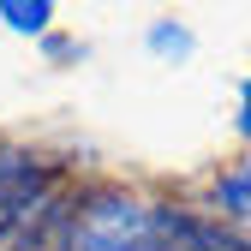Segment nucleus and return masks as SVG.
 Instances as JSON below:
<instances>
[{
	"mask_svg": "<svg viewBox=\"0 0 251 251\" xmlns=\"http://www.w3.org/2000/svg\"><path fill=\"white\" fill-rule=\"evenodd\" d=\"M6 251H72V239H66V192H60V198H54Z\"/></svg>",
	"mask_w": 251,
	"mask_h": 251,
	"instance_id": "4",
	"label": "nucleus"
},
{
	"mask_svg": "<svg viewBox=\"0 0 251 251\" xmlns=\"http://www.w3.org/2000/svg\"><path fill=\"white\" fill-rule=\"evenodd\" d=\"M233 132L251 144V66H245V78H239V102H233Z\"/></svg>",
	"mask_w": 251,
	"mask_h": 251,
	"instance_id": "6",
	"label": "nucleus"
},
{
	"mask_svg": "<svg viewBox=\"0 0 251 251\" xmlns=\"http://www.w3.org/2000/svg\"><path fill=\"white\" fill-rule=\"evenodd\" d=\"M144 48H150V60H162V66H185V60L198 54V30L179 24V18H155L144 30Z\"/></svg>",
	"mask_w": 251,
	"mask_h": 251,
	"instance_id": "3",
	"label": "nucleus"
},
{
	"mask_svg": "<svg viewBox=\"0 0 251 251\" xmlns=\"http://www.w3.org/2000/svg\"><path fill=\"white\" fill-rule=\"evenodd\" d=\"M60 192H66V174L54 162H42L30 150H6V162H0V251L36 222Z\"/></svg>",
	"mask_w": 251,
	"mask_h": 251,
	"instance_id": "1",
	"label": "nucleus"
},
{
	"mask_svg": "<svg viewBox=\"0 0 251 251\" xmlns=\"http://www.w3.org/2000/svg\"><path fill=\"white\" fill-rule=\"evenodd\" d=\"M0 24H6L12 36L48 42L54 36V0H0Z\"/></svg>",
	"mask_w": 251,
	"mask_h": 251,
	"instance_id": "5",
	"label": "nucleus"
},
{
	"mask_svg": "<svg viewBox=\"0 0 251 251\" xmlns=\"http://www.w3.org/2000/svg\"><path fill=\"white\" fill-rule=\"evenodd\" d=\"M0 162H6V144H0Z\"/></svg>",
	"mask_w": 251,
	"mask_h": 251,
	"instance_id": "8",
	"label": "nucleus"
},
{
	"mask_svg": "<svg viewBox=\"0 0 251 251\" xmlns=\"http://www.w3.org/2000/svg\"><path fill=\"white\" fill-rule=\"evenodd\" d=\"M209 203L222 209V222H233V227L251 233V162L215 174V179H209Z\"/></svg>",
	"mask_w": 251,
	"mask_h": 251,
	"instance_id": "2",
	"label": "nucleus"
},
{
	"mask_svg": "<svg viewBox=\"0 0 251 251\" xmlns=\"http://www.w3.org/2000/svg\"><path fill=\"white\" fill-rule=\"evenodd\" d=\"M42 48H48L54 60H84V42H60V36H48Z\"/></svg>",
	"mask_w": 251,
	"mask_h": 251,
	"instance_id": "7",
	"label": "nucleus"
}]
</instances>
